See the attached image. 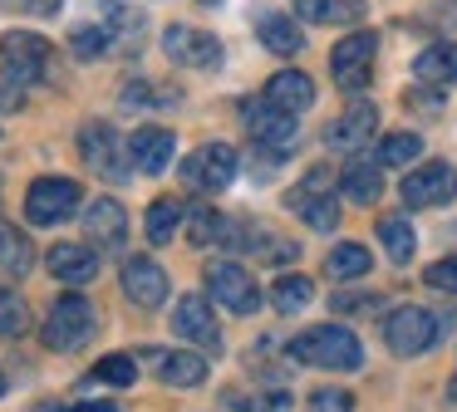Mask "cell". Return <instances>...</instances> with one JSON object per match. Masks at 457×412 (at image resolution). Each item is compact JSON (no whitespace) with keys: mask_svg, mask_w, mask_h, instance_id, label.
<instances>
[{"mask_svg":"<svg viewBox=\"0 0 457 412\" xmlns=\"http://www.w3.org/2000/svg\"><path fill=\"white\" fill-rule=\"evenodd\" d=\"M290 353L300 363H310V368H339V373L364 368V349H359V339L345 324H315V329H305L290 343Z\"/></svg>","mask_w":457,"mask_h":412,"instance_id":"obj_1","label":"cell"},{"mask_svg":"<svg viewBox=\"0 0 457 412\" xmlns=\"http://www.w3.org/2000/svg\"><path fill=\"white\" fill-rule=\"evenodd\" d=\"M290 211L300 216L305 226H315V231H335L339 226V177L329 172V167H315V172L300 177V186L286 196Z\"/></svg>","mask_w":457,"mask_h":412,"instance_id":"obj_2","label":"cell"},{"mask_svg":"<svg viewBox=\"0 0 457 412\" xmlns=\"http://www.w3.org/2000/svg\"><path fill=\"white\" fill-rule=\"evenodd\" d=\"M437 334H443V324H437V314L423 309V304H398V309L384 319V343L398 353V358L428 353L437 343Z\"/></svg>","mask_w":457,"mask_h":412,"instance_id":"obj_3","label":"cell"},{"mask_svg":"<svg viewBox=\"0 0 457 412\" xmlns=\"http://www.w3.org/2000/svg\"><path fill=\"white\" fill-rule=\"evenodd\" d=\"M94 324L99 319H94V304L84 300V294H60L50 319H45V329H40V339H45V349L70 353V349H84V343H89Z\"/></svg>","mask_w":457,"mask_h":412,"instance_id":"obj_4","label":"cell"},{"mask_svg":"<svg viewBox=\"0 0 457 412\" xmlns=\"http://www.w3.org/2000/svg\"><path fill=\"white\" fill-rule=\"evenodd\" d=\"M79 202H84L79 182H70V177H40L25 192V216H30V226H60L79 211Z\"/></svg>","mask_w":457,"mask_h":412,"instance_id":"obj_5","label":"cell"},{"mask_svg":"<svg viewBox=\"0 0 457 412\" xmlns=\"http://www.w3.org/2000/svg\"><path fill=\"white\" fill-rule=\"evenodd\" d=\"M231 177H237V147L231 143H202L182 162V182L192 192H227Z\"/></svg>","mask_w":457,"mask_h":412,"instance_id":"obj_6","label":"cell"},{"mask_svg":"<svg viewBox=\"0 0 457 412\" xmlns=\"http://www.w3.org/2000/svg\"><path fill=\"white\" fill-rule=\"evenodd\" d=\"M45 64H50V39L25 35V29H11L0 39V74L11 84H35L45 78Z\"/></svg>","mask_w":457,"mask_h":412,"instance_id":"obj_7","label":"cell"},{"mask_svg":"<svg viewBox=\"0 0 457 412\" xmlns=\"http://www.w3.org/2000/svg\"><path fill=\"white\" fill-rule=\"evenodd\" d=\"M403 206H447L457 196V167H447V162H418L413 172L403 177Z\"/></svg>","mask_w":457,"mask_h":412,"instance_id":"obj_8","label":"cell"},{"mask_svg":"<svg viewBox=\"0 0 457 412\" xmlns=\"http://www.w3.org/2000/svg\"><path fill=\"white\" fill-rule=\"evenodd\" d=\"M374 54H378V39L374 35H349L335 45V54H329V69H335L339 88H349V94H359V88H369V78H374Z\"/></svg>","mask_w":457,"mask_h":412,"instance_id":"obj_9","label":"cell"},{"mask_svg":"<svg viewBox=\"0 0 457 412\" xmlns=\"http://www.w3.org/2000/svg\"><path fill=\"white\" fill-rule=\"evenodd\" d=\"M207 294L221 304V309H231V314H256V309H261L256 280H251L241 265H231V260L207 265Z\"/></svg>","mask_w":457,"mask_h":412,"instance_id":"obj_10","label":"cell"},{"mask_svg":"<svg viewBox=\"0 0 457 412\" xmlns=\"http://www.w3.org/2000/svg\"><path fill=\"white\" fill-rule=\"evenodd\" d=\"M162 49H168V59L182 69H212L221 59V39L207 35V29H197V25H168L162 29Z\"/></svg>","mask_w":457,"mask_h":412,"instance_id":"obj_11","label":"cell"},{"mask_svg":"<svg viewBox=\"0 0 457 412\" xmlns=\"http://www.w3.org/2000/svg\"><path fill=\"white\" fill-rule=\"evenodd\" d=\"M246 128L256 133V143L266 147V152H276V157H286L290 147L300 143V123H295V113H280L276 103H246Z\"/></svg>","mask_w":457,"mask_h":412,"instance_id":"obj_12","label":"cell"},{"mask_svg":"<svg viewBox=\"0 0 457 412\" xmlns=\"http://www.w3.org/2000/svg\"><path fill=\"white\" fill-rule=\"evenodd\" d=\"M79 152H84V162L99 177H109V182H123V177H129V167H123V143L109 123H84Z\"/></svg>","mask_w":457,"mask_h":412,"instance_id":"obj_13","label":"cell"},{"mask_svg":"<svg viewBox=\"0 0 457 412\" xmlns=\"http://www.w3.org/2000/svg\"><path fill=\"white\" fill-rule=\"evenodd\" d=\"M172 334L187 339V343H202V349H212V353L221 349V329H217L212 304L202 300V294H182V300L172 304Z\"/></svg>","mask_w":457,"mask_h":412,"instance_id":"obj_14","label":"cell"},{"mask_svg":"<svg viewBox=\"0 0 457 412\" xmlns=\"http://www.w3.org/2000/svg\"><path fill=\"white\" fill-rule=\"evenodd\" d=\"M123 294L138 309H158L168 300V270L148 255H133V260H123Z\"/></svg>","mask_w":457,"mask_h":412,"instance_id":"obj_15","label":"cell"},{"mask_svg":"<svg viewBox=\"0 0 457 412\" xmlns=\"http://www.w3.org/2000/svg\"><path fill=\"white\" fill-rule=\"evenodd\" d=\"M84 235H89L99 251H119V245L129 241V211H123L113 196H99V202H89V211H84Z\"/></svg>","mask_w":457,"mask_h":412,"instance_id":"obj_16","label":"cell"},{"mask_svg":"<svg viewBox=\"0 0 457 412\" xmlns=\"http://www.w3.org/2000/svg\"><path fill=\"white\" fill-rule=\"evenodd\" d=\"M143 358L153 363V373H158L168 388H202V383H207V358H197V353H187V349H148Z\"/></svg>","mask_w":457,"mask_h":412,"instance_id":"obj_17","label":"cell"},{"mask_svg":"<svg viewBox=\"0 0 457 412\" xmlns=\"http://www.w3.org/2000/svg\"><path fill=\"white\" fill-rule=\"evenodd\" d=\"M374 123H378V108L359 98V103H349L345 113H339L335 123H329L325 143L335 147V152H359V147H364L369 137H374Z\"/></svg>","mask_w":457,"mask_h":412,"instance_id":"obj_18","label":"cell"},{"mask_svg":"<svg viewBox=\"0 0 457 412\" xmlns=\"http://www.w3.org/2000/svg\"><path fill=\"white\" fill-rule=\"evenodd\" d=\"M172 152H178V137H172L168 128H158V123H143L138 133L129 137V157L138 162V172H148V177L168 172Z\"/></svg>","mask_w":457,"mask_h":412,"instance_id":"obj_19","label":"cell"},{"mask_svg":"<svg viewBox=\"0 0 457 412\" xmlns=\"http://www.w3.org/2000/svg\"><path fill=\"white\" fill-rule=\"evenodd\" d=\"M339 192L349 202H378L384 196V162L364 152H349V162L339 167Z\"/></svg>","mask_w":457,"mask_h":412,"instance_id":"obj_20","label":"cell"},{"mask_svg":"<svg viewBox=\"0 0 457 412\" xmlns=\"http://www.w3.org/2000/svg\"><path fill=\"white\" fill-rule=\"evenodd\" d=\"M50 275L79 290V284H89L94 275H99V251H94V245H79V241H60L50 251Z\"/></svg>","mask_w":457,"mask_h":412,"instance_id":"obj_21","label":"cell"},{"mask_svg":"<svg viewBox=\"0 0 457 412\" xmlns=\"http://www.w3.org/2000/svg\"><path fill=\"white\" fill-rule=\"evenodd\" d=\"M266 103H276L280 113L300 118L310 103H315V84H310V74H300V69H280V74L266 84Z\"/></svg>","mask_w":457,"mask_h":412,"instance_id":"obj_22","label":"cell"},{"mask_svg":"<svg viewBox=\"0 0 457 412\" xmlns=\"http://www.w3.org/2000/svg\"><path fill=\"white\" fill-rule=\"evenodd\" d=\"M413 74L423 78L428 88H447V84H457V45H428L423 54L413 59Z\"/></svg>","mask_w":457,"mask_h":412,"instance_id":"obj_23","label":"cell"},{"mask_svg":"<svg viewBox=\"0 0 457 412\" xmlns=\"http://www.w3.org/2000/svg\"><path fill=\"white\" fill-rule=\"evenodd\" d=\"M256 35H261V45H266L270 54H300V49H305V39H300V25H295L290 15H276V10L256 15Z\"/></svg>","mask_w":457,"mask_h":412,"instance_id":"obj_24","label":"cell"},{"mask_svg":"<svg viewBox=\"0 0 457 412\" xmlns=\"http://www.w3.org/2000/svg\"><path fill=\"white\" fill-rule=\"evenodd\" d=\"M295 5L310 25H359L369 10L364 0H295Z\"/></svg>","mask_w":457,"mask_h":412,"instance_id":"obj_25","label":"cell"},{"mask_svg":"<svg viewBox=\"0 0 457 412\" xmlns=\"http://www.w3.org/2000/svg\"><path fill=\"white\" fill-rule=\"evenodd\" d=\"M182 216H187V206H182L178 196H158V202L148 206V221H143V226H148V241L153 245H168L172 231L182 226Z\"/></svg>","mask_w":457,"mask_h":412,"instance_id":"obj_26","label":"cell"},{"mask_svg":"<svg viewBox=\"0 0 457 412\" xmlns=\"http://www.w3.org/2000/svg\"><path fill=\"white\" fill-rule=\"evenodd\" d=\"M35 265V251L30 241H25V231H15V226L0 221V270L5 275H30Z\"/></svg>","mask_w":457,"mask_h":412,"instance_id":"obj_27","label":"cell"},{"mask_svg":"<svg viewBox=\"0 0 457 412\" xmlns=\"http://www.w3.org/2000/svg\"><path fill=\"white\" fill-rule=\"evenodd\" d=\"M310 300H315V280H305V275H280L276 290H270V304L280 314H300Z\"/></svg>","mask_w":457,"mask_h":412,"instance_id":"obj_28","label":"cell"},{"mask_svg":"<svg viewBox=\"0 0 457 412\" xmlns=\"http://www.w3.org/2000/svg\"><path fill=\"white\" fill-rule=\"evenodd\" d=\"M369 265H374V255H369L364 245L345 241V245H335V251H329L325 270L335 275V280H359V275H369Z\"/></svg>","mask_w":457,"mask_h":412,"instance_id":"obj_29","label":"cell"},{"mask_svg":"<svg viewBox=\"0 0 457 412\" xmlns=\"http://www.w3.org/2000/svg\"><path fill=\"white\" fill-rule=\"evenodd\" d=\"M221 231H227V221H221L207 202H192L187 206V241L192 245H217Z\"/></svg>","mask_w":457,"mask_h":412,"instance_id":"obj_30","label":"cell"},{"mask_svg":"<svg viewBox=\"0 0 457 412\" xmlns=\"http://www.w3.org/2000/svg\"><path fill=\"white\" fill-rule=\"evenodd\" d=\"M378 241H384V251H388L394 265L413 260V231H408L403 216H384V221H378Z\"/></svg>","mask_w":457,"mask_h":412,"instance_id":"obj_31","label":"cell"},{"mask_svg":"<svg viewBox=\"0 0 457 412\" xmlns=\"http://www.w3.org/2000/svg\"><path fill=\"white\" fill-rule=\"evenodd\" d=\"M423 157V137L418 133H388L384 143H378V162L384 167H408Z\"/></svg>","mask_w":457,"mask_h":412,"instance_id":"obj_32","label":"cell"},{"mask_svg":"<svg viewBox=\"0 0 457 412\" xmlns=\"http://www.w3.org/2000/svg\"><path fill=\"white\" fill-rule=\"evenodd\" d=\"M25 329H30V309H25V300L0 284V339H15V334H25Z\"/></svg>","mask_w":457,"mask_h":412,"instance_id":"obj_33","label":"cell"},{"mask_svg":"<svg viewBox=\"0 0 457 412\" xmlns=\"http://www.w3.org/2000/svg\"><path fill=\"white\" fill-rule=\"evenodd\" d=\"M94 378L113 383V388H129V383L138 378V363H133V353H109V358L94 363Z\"/></svg>","mask_w":457,"mask_h":412,"instance_id":"obj_34","label":"cell"},{"mask_svg":"<svg viewBox=\"0 0 457 412\" xmlns=\"http://www.w3.org/2000/svg\"><path fill=\"white\" fill-rule=\"evenodd\" d=\"M70 45H74V54H79V59H99L104 49L113 45V29H104V25H79V29L70 35Z\"/></svg>","mask_w":457,"mask_h":412,"instance_id":"obj_35","label":"cell"},{"mask_svg":"<svg viewBox=\"0 0 457 412\" xmlns=\"http://www.w3.org/2000/svg\"><path fill=\"white\" fill-rule=\"evenodd\" d=\"M310 412H354V392H345V388H315V392H310Z\"/></svg>","mask_w":457,"mask_h":412,"instance_id":"obj_36","label":"cell"},{"mask_svg":"<svg viewBox=\"0 0 457 412\" xmlns=\"http://www.w3.org/2000/svg\"><path fill=\"white\" fill-rule=\"evenodd\" d=\"M433 290H443V294H457V255H447V260H437V265H428V275H423Z\"/></svg>","mask_w":457,"mask_h":412,"instance_id":"obj_37","label":"cell"},{"mask_svg":"<svg viewBox=\"0 0 457 412\" xmlns=\"http://www.w3.org/2000/svg\"><path fill=\"white\" fill-rule=\"evenodd\" d=\"M384 300L374 294H335V314H359V309H378Z\"/></svg>","mask_w":457,"mask_h":412,"instance_id":"obj_38","label":"cell"},{"mask_svg":"<svg viewBox=\"0 0 457 412\" xmlns=\"http://www.w3.org/2000/svg\"><path fill=\"white\" fill-rule=\"evenodd\" d=\"M64 0H21V10H30V15H60Z\"/></svg>","mask_w":457,"mask_h":412,"instance_id":"obj_39","label":"cell"},{"mask_svg":"<svg viewBox=\"0 0 457 412\" xmlns=\"http://www.w3.org/2000/svg\"><path fill=\"white\" fill-rule=\"evenodd\" d=\"M79 412H113V402H84Z\"/></svg>","mask_w":457,"mask_h":412,"instance_id":"obj_40","label":"cell"},{"mask_svg":"<svg viewBox=\"0 0 457 412\" xmlns=\"http://www.w3.org/2000/svg\"><path fill=\"white\" fill-rule=\"evenodd\" d=\"M0 398H5V373H0Z\"/></svg>","mask_w":457,"mask_h":412,"instance_id":"obj_41","label":"cell"},{"mask_svg":"<svg viewBox=\"0 0 457 412\" xmlns=\"http://www.w3.org/2000/svg\"><path fill=\"white\" fill-rule=\"evenodd\" d=\"M447 392H453V402H457V378H453V388H447Z\"/></svg>","mask_w":457,"mask_h":412,"instance_id":"obj_42","label":"cell"},{"mask_svg":"<svg viewBox=\"0 0 457 412\" xmlns=\"http://www.w3.org/2000/svg\"><path fill=\"white\" fill-rule=\"evenodd\" d=\"M202 5H221V0H202Z\"/></svg>","mask_w":457,"mask_h":412,"instance_id":"obj_43","label":"cell"}]
</instances>
